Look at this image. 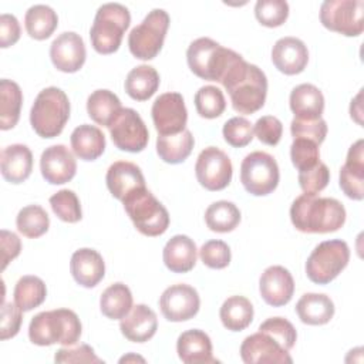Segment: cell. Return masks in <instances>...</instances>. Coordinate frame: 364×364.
<instances>
[{
  "instance_id": "obj_1",
  "label": "cell",
  "mask_w": 364,
  "mask_h": 364,
  "mask_svg": "<svg viewBox=\"0 0 364 364\" xmlns=\"http://www.w3.org/2000/svg\"><path fill=\"white\" fill-rule=\"evenodd\" d=\"M220 84L229 92L232 107L239 114H253L264 105L267 78L257 65L245 61L242 55L230 65Z\"/></svg>"
},
{
  "instance_id": "obj_2",
  "label": "cell",
  "mask_w": 364,
  "mask_h": 364,
  "mask_svg": "<svg viewBox=\"0 0 364 364\" xmlns=\"http://www.w3.org/2000/svg\"><path fill=\"white\" fill-rule=\"evenodd\" d=\"M293 226L303 233H330L346 222V209L334 198H317L303 193L290 206Z\"/></svg>"
},
{
  "instance_id": "obj_3",
  "label": "cell",
  "mask_w": 364,
  "mask_h": 364,
  "mask_svg": "<svg viewBox=\"0 0 364 364\" xmlns=\"http://www.w3.org/2000/svg\"><path fill=\"white\" fill-rule=\"evenodd\" d=\"M81 337V321L70 309H55L36 314L28 326V338L37 346H74Z\"/></svg>"
},
{
  "instance_id": "obj_4",
  "label": "cell",
  "mask_w": 364,
  "mask_h": 364,
  "mask_svg": "<svg viewBox=\"0 0 364 364\" xmlns=\"http://www.w3.org/2000/svg\"><path fill=\"white\" fill-rule=\"evenodd\" d=\"M240 57L236 51L222 47L209 37L193 40L186 51L191 71L202 80L220 82L230 65Z\"/></svg>"
},
{
  "instance_id": "obj_5",
  "label": "cell",
  "mask_w": 364,
  "mask_h": 364,
  "mask_svg": "<svg viewBox=\"0 0 364 364\" xmlns=\"http://www.w3.org/2000/svg\"><path fill=\"white\" fill-rule=\"evenodd\" d=\"M70 118V101L67 94L48 87L38 92L30 111V124L41 138H54L60 135Z\"/></svg>"
},
{
  "instance_id": "obj_6",
  "label": "cell",
  "mask_w": 364,
  "mask_h": 364,
  "mask_svg": "<svg viewBox=\"0 0 364 364\" xmlns=\"http://www.w3.org/2000/svg\"><path fill=\"white\" fill-rule=\"evenodd\" d=\"M129 10L119 3L102 4L94 17L90 30L92 48L100 54L115 53L122 41L124 33L129 27Z\"/></svg>"
},
{
  "instance_id": "obj_7",
  "label": "cell",
  "mask_w": 364,
  "mask_h": 364,
  "mask_svg": "<svg viewBox=\"0 0 364 364\" xmlns=\"http://www.w3.org/2000/svg\"><path fill=\"white\" fill-rule=\"evenodd\" d=\"M122 203L134 226L142 235L159 236L166 232L169 226V213L145 186L131 192Z\"/></svg>"
},
{
  "instance_id": "obj_8",
  "label": "cell",
  "mask_w": 364,
  "mask_h": 364,
  "mask_svg": "<svg viewBox=\"0 0 364 364\" xmlns=\"http://www.w3.org/2000/svg\"><path fill=\"white\" fill-rule=\"evenodd\" d=\"M350 260L348 245L341 239L318 243L306 262V274L316 284H328Z\"/></svg>"
},
{
  "instance_id": "obj_9",
  "label": "cell",
  "mask_w": 364,
  "mask_h": 364,
  "mask_svg": "<svg viewBox=\"0 0 364 364\" xmlns=\"http://www.w3.org/2000/svg\"><path fill=\"white\" fill-rule=\"evenodd\" d=\"M168 27V13L162 9L151 10L128 36V47L131 54L139 60L155 58L164 46Z\"/></svg>"
},
{
  "instance_id": "obj_10",
  "label": "cell",
  "mask_w": 364,
  "mask_h": 364,
  "mask_svg": "<svg viewBox=\"0 0 364 364\" xmlns=\"http://www.w3.org/2000/svg\"><path fill=\"white\" fill-rule=\"evenodd\" d=\"M280 179L276 159L263 151H255L245 156L240 165V182L243 188L255 196L272 193Z\"/></svg>"
},
{
  "instance_id": "obj_11",
  "label": "cell",
  "mask_w": 364,
  "mask_h": 364,
  "mask_svg": "<svg viewBox=\"0 0 364 364\" xmlns=\"http://www.w3.org/2000/svg\"><path fill=\"white\" fill-rule=\"evenodd\" d=\"M320 21L330 31L357 37L364 30V1L326 0L320 7Z\"/></svg>"
},
{
  "instance_id": "obj_12",
  "label": "cell",
  "mask_w": 364,
  "mask_h": 364,
  "mask_svg": "<svg viewBox=\"0 0 364 364\" xmlns=\"http://www.w3.org/2000/svg\"><path fill=\"white\" fill-rule=\"evenodd\" d=\"M114 145L127 152H141L149 141V132L141 115L132 108H122L108 127Z\"/></svg>"
},
{
  "instance_id": "obj_13",
  "label": "cell",
  "mask_w": 364,
  "mask_h": 364,
  "mask_svg": "<svg viewBox=\"0 0 364 364\" xmlns=\"http://www.w3.org/2000/svg\"><path fill=\"white\" fill-rule=\"evenodd\" d=\"M198 182L208 191H222L232 181V162L229 156L216 146L205 148L195 164Z\"/></svg>"
},
{
  "instance_id": "obj_14",
  "label": "cell",
  "mask_w": 364,
  "mask_h": 364,
  "mask_svg": "<svg viewBox=\"0 0 364 364\" xmlns=\"http://www.w3.org/2000/svg\"><path fill=\"white\" fill-rule=\"evenodd\" d=\"M152 121L159 135L182 132L186 127L188 111L179 92L161 94L152 104Z\"/></svg>"
},
{
  "instance_id": "obj_15",
  "label": "cell",
  "mask_w": 364,
  "mask_h": 364,
  "mask_svg": "<svg viewBox=\"0 0 364 364\" xmlns=\"http://www.w3.org/2000/svg\"><path fill=\"white\" fill-rule=\"evenodd\" d=\"M200 299L198 291L185 283L172 284L164 290L159 307L168 321H186L199 311Z\"/></svg>"
},
{
  "instance_id": "obj_16",
  "label": "cell",
  "mask_w": 364,
  "mask_h": 364,
  "mask_svg": "<svg viewBox=\"0 0 364 364\" xmlns=\"http://www.w3.org/2000/svg\"><path fill=\"white\" fill-rule=\"evenodd\" d=\"M240 357L246 364H291L289 351L282 347L272 336L257 331L247 336L240 346Z\"/></svg>"
},
{
  "instance_id": "obj_17",
  "label": "cell",
  "mask_w": 364,
  "mask_h": 364,
  "mask_svg": "<svg viewBox=\"0 0 364 364\" xmlns=\"http://www.w3.org/2000/svg\"><path fill=\"white\" fill-rule=\"evenodd\" d=\"M50 57L57 70L63 73L78 71L87 57L81 36L74 31H64L57 36L50 46Z\"/></svg>"
},
{
  "instance_id": "obj_18",
  "label": "cell",
  "mask_w": 364,
  "mask_h": 364,
  "mask_svg": "<svg viewBox=\"0 0 364 364\" xmlns=\"http://www.w3.org/2000/svg\"><path fill=\"white\" fill-rule=\"evenodd\" d=\"M43 178L51 185L70 182L77 172V162L73 152L63 144L46 148L40 158Z\"/></svg>"
},
{
  "instance_id": "obj_19",
  "label": "cell",
  "mask_w": 364,
  "mask_h": 364,
  "mask_svg": "<svg viewBox=\"0 0 364 364\" xmlns=\"http://www.w3.org/2000/svg\"><path fill=\"white\" fill-rule=\"evenodd\" d=\"M259 290L262 299L269 306L282 307L287 304L293 297V276L283 266H270L260 276Z\"/></svg>"
},
{
  "instance_id": "obj_20",
  "label": "cell",
  "mask_w": 364,
  "mask_h": 364,
  "mask_svg": "<svg viewBox=\"0 0 364 364\" xmlns=\"http://www.w3.org/2000/svg\"><path fill=\"white\" fill-rule=\"evenodd\" d=\"M272 61L274 67L286 75L300 74L307 65L309 50L300 38L283 37L273 46Z\"/></svg>"
},
{
  "instance_id": "obj_21",
  "label": "cell",
  "mask_w": 364,
  "mask_h": 364,
  "mask_svg": "<svg viewBox=\"0 0 364 364\" xmlns=\"http://www.w3.org/2000/svg\"><path fill=\"white\" fill-rule=\"evenodd\" d=\"M363 139L354 142L348 152L346 164L340 169V188L354 200L364 198V148Z\"/></svg>"
},
{
  "instance_id": "obj_22",
  "label": "cell",
  "mask_w": 364,
  "mask_h": 364,
  "mask_svg": "<svg viewBox=\"0 0 364 364\" xmlns=\"http://www.w3.org/2000/svg\"><path fill=\"white\" fill-rule=\"evenodd\" d=\"M107 186L114 198L124 200L131 192L145 186V178L139 169L132 162L117 161L107 171Z\"/></svg>"
},
{
  "instance_id": "obj_23",
  "label": "cell",
  "mask_w": 364,
  "mask_h": 364,
  "mask_svg": "<svg viewBox=\"0 0 364 364\" xmlns=\"http://www.w3.org/2000/svg\"><path fill=\"white\" fill-rule=\"evenodd\" d=\"M70 270L78 284L90 289L102 280L105 274V263L97 250L82 247L73 253Z\"/></svg>"
},
{
  "instance_id": "obj_24",
  "label": "cell",
  "mask_w": 364,
  "mask_h": 364,
  "mask_svg": "<svg viewBox=\"0 0 364 364\" xmlns=\"http://www.w3.org/2000/svg\"><path fill=\"white\" fill-rule=\"evenodd\" d=\"M158 328L155 311L146 304L134 306L129 313L121 318L119 330L122 336L132 343H145L154 337Z\"/></svg>"
},
{
  "instance_id": "obj_25",
  "label": "cell",
  "mask_w": 364,
  "mask_h": 364,
  "mask_svg": "<svg viewBox=\"0 0 364 364\" xmlns=\"http://www.w3.org/2000/svg\"><path fill=\"white\" fill-rule=\"evenodd\" d=\"M176 351L185 364H213L219 363L212 355V341L209 336L198 328L183 331L176 341Z\"/></svg>"
},
{
  "instance_id": "obj_26",
  "label": "cell",
  "mask_w": 364,
  "mask_h": 364,
  "mask_svg": "<svg viewBox=\"0 0 364 364\" xmlns=\"http://www.w3.org/2000/svg\"><path fill=\"white\" fill-rule=\"evenodd\" d=\"M1 175L7 182L21 183L33 171V154L27 145L13 144L1 151Z\"/></svg>"
},
{
  "instance_id": "obj_27",
  "label": "cell",
  "mask_w": 364,
  "mask_h": 364,
  "mask_svg": "<svg viewBox=\"0 0 364 364\" xmlns=\"http://www.w3.org/2000/svg\"><path fill=\"white\" fill-rule=\"evenodd\" d=\"M164 263L173 273H186L195 267L198 249L186 235H175L164 247Z\"/></svg>"
},
{
  "instance_id": "obj_28",
  "label": "cell",
  "mask_w": 364,
  "mask_h": 364,
  "mask_svg": "<svg viewBox=\"0 0 364 364\" xmlns=\"http://www.w3.org/2000/svg\"><path fill=\"white\" fill-rule=\"evenodd\" d=\"M290 109L297 119L321 118L324 111V97L313 84H300L290 92Z\"/></svg>"
},
{
  "instance_id": "obj_29",
  "label": "cell",
  "mask_w": 364,
  "mask_h": 364,
  "mask_svg": "<svg viewBox=\"0 0 364 364\" xmlns=\"http://www.w3.org/2000/svg\"><path fill=\"white\" fill-rule=\"evenodd\" d=\"M296 313L304 324L321 326L333 318L334 303L323 293H306L299 299Z\"/></svg>"
},
{
  "instance_id": "obj_30",
  "label": "cell",
  "mask_w": 364,
  "mask_h": 364,
  "mask_svg": "<svg viewBox=\"0 0 364 364\" xmlns=\"http://www.w3.org/2000/svg\"><path fill=\"white\" fill-rule=\"evenodd\" d=\"M70 141L74 154L82 161H95L105 151V135L95 125L82 124L77 127Z\"/></svg>"
},
{
  "instance_id": "obj_31",
  "label": "cell",
  "mask_w": 364,
  "mask_h": 364,
  "mask_svg": "<svg viewBox=\"0 0 364 364\" xmlns=\"http://www.w3.org/2000/svg\"><path fill=\"white\" fill-rule=\"evenodd\" d=\"M195 145L193 135L189 129L172 135H158L156 138V152L159 158L166 164H181L192 152Z\"/></svg>"
},
{
  "instance_id": "obj_32",
  "label": "cell",
  "mask_w": 364,
  "mask_h": 364,
  "mask_svg": "<svg viewBox=\"0 0 364 364\" xmlns=\"http://www.w3.org/2000/svg\"><path fill=\"white\" fill-rule=\"evenodd\" d=\"M124 87L132 100L146 101L159 87V74L152 65L141 64L128 73Z\"/></svg>"
},
{
  "instance_id": "obj_33",
  "label": "cell",
  "mask_w": 364,
  "mask_h": 364,
  "mask_svg": "<svg viewBox=\"0 0 364 364\" xmlns=\"http://www.w3.org/2000/svg\"><path fill=\"white\" fill-rule=\"evenodd\" d=\"M122 109L119 98L109 90H97L87 100V112L90 118L102 127H109L118 112Z\"/></svg>"
},
{
  "instance_id": "obj_34",
  "label": "cell",
  "mask_w": 364,
  "mask_h": 364,
  "mask_svg": "<svg viewBox=\"0 0 364 364\" xmlns=\"http://www.w3.org/2000/svg\"><path fill=\"white\" fill-rule=\"evenodd\" d=\"M219 317L225 328L242 331L253 320V306L245 296H230L223 301Z\"/></svg>"
},
{
  "instance_id": "obj_35",
  "label": "cell",
  "mask_w": 364,
  "mask_h": 364,
  "mask_svg": "<svg viewBox=\"0 0 364 364\" xmlns=\"http://www.w3.org/2000/svg\"><path fill=\"white\" fill-rule=\"evenodd\" d=\"M100 309L111 320L124 318L132 309V293L129 287L119 282L108 286L100 297Z\"/></svg>"
},
{
  "instance_id": "obj_36",
  "label": "cell",
  "mask_w": 364,
  "mask_h": 364,
  "mask_svg": "<svg viewBox=\"0 0 364 364\" xmlns=\"http://www.w3.org/2000/svg\"><path fill=\"white\" fill-rule=\"evenodd\" d=\"M0 128L11 129L20 118L23 94L17 82L3 78L0 81Z\"/></svg>"
},
{
  "instance_id": "obj_37",
  "label": "cell",
  "mask_w": 364,
  "mask_h": 364,
  "mask_svg": "<svg viewBox=\"0 0 364 364\" xmlns=\"http://www.w3.org/2000/svg\"><path fill=\"white\" fill-rule=\"evenodd\" d=\"M24 26L30 37L34 40H46L57 28L58 17L50 6L34 4L26 11Z\"/></svg>"
},
{
  "instance_id": "obj_38",
  "label": "cell",
  "mask_w": 364,
  "mask_h": 364,
  "mask_svg": "<svg viewBox=\"0 0 364 364\" xmlns=\"http://www.w3.org/2000/svg\"><path fill=\"white\" fill-rule=\"evenodd\" d=\"M205 222L212 232L228 233L239 225L240 210L233 202L218 200L208 206L205 212Z\"/></svg>"
},
{
  "instance_id": "obj_39",
  "label": "cell",
  "mask_w": 364,
  "mask_h": 364,
  "mask_svg": "<svg viewBox=\"0 0 364 364\" xmlns=\"http://www.w3.org/2000/svg\"><path fill=\"white\" fill-rule=\"evenodd\" d=\"M47 296V287L44 282L37 276H23L18 279L14 287V303L23 310L30 311L38 307Z\"/></svg>"
},
{
  "instance_id": "obj_40",
  "label": "cell",
  "mask_w": 364,
  "mask_h": 364,
  "mask_svg": "<svg viewBox=\"0 0 364 364\" xmlns=\"http://www.w3.org/2000/svg\"><path fill=\"white\" fill-rule=\"evenodd\" d=\"M16 225L23 236L36 239L48 230L50 218L40 205H28L17 213Z\"/></svg>"
},
{
  "instance_id": "obj_41",
  "label": "cell",
  "mask_w": 364,
  "mask_h": 364,
  "mask_svg": "<svg viewBox=\"0 0 364 364\" xmlns=\"http://www.w3.org/2000/svg\"><path fill=\"white\" fill-rule=\"evenodd\" d=\"M195 107L200 117L213 119L223 114L226 100L220 88L215 85H203L195 94Z\"/></svg>"
},
{
  "instance_id": "obj_42",
  "label": "cell",
  "mask_w": 364,
  "mask_h": 364,
  "mask_svg": "<svg viewBox=\"0 0 364 364\" xmlns=\"http://www.w3.org/2000/svg\"><path fill=\"white\" fill-rule=\"evenodd\" d=\"M50 205H51L53 212L63 222L75 223V222L81 220V218H82L80 199L75 195V192H73L70 189H61V191L55 192L50 198Z\"/></svg>"
},
{
  "instance_id": "obj_43",
  "label": "cell",
  "mask_w": 364,
  "mask_h": 364,
  "mask_svg": "<svg viewBox=\"0 0 364 364\" xmlns=\"http://www.w3.org/2000/svg\"><path fill=\"white\" fill-rule=\"evenodd\" d=\"M255 16L262 26L279 27L289 17V4L284 0H259L255 6Z\"/></svg>"
},
{
  "instance_id": "obj_44",
  "label": "cell",
  "mask_w": 364,
  "mask_h": 364,
  "mask_svg": "<svg viewBox=\"0 0 364 364\" xmlns=\"http://www.w3.org/2000/svg\"><path fill=\"white\" fill-rule=\"evenodd\" d=\"M290 158L299 172L313 168L320 162L318 145L306 138H293L290 146Z\"/></svg>"
},
{
  "instance_id": "obj_45",
  "label": "cell",
  "mask_w": 364,
  "mask_h": 364,
  "mask_svg": "<svg viewBox=\"0 0 364 364\" xmlns=\"http://www.w3.org/2000/svg\"><path fill=\"white\" fill-rule=\"evenodd\" d=\"M260 331L272 336L282 347L290 351L296 343L297 333L293 324L283 317H270L259 326Z\"/></svg>"
},
{
  "instance_id": "obj_46",
  "label": "cell",
  "mask_w": 364,
  "mask_h": 364,
  "mask_svg": "<svg viewBox=\"0 0 364 364\" xmlns=\"http://www.w3.org/2000/svg\"><path fill=\"white\" fill-rule=\"evenodd\" d=\"M222 134L229 145L243 148L253 139V127L245 117H233L225 122Z\"/></svg>"
},
{
  "instance_id": "obj_47",
  "label": "cell",
  "mask_w": 364,
  "mask_h": 364,
  "mask_svg": "<svg viewBox=\"0 0 364 364\" xmlns=\"http://www.w3.org/2000/svg\"><path fill=\"white\" fill-rule=\"evenodd\" d=\"M330 181V171L326 164L321 161L317 162L313 168L299 172V185L304 193L317 195L321 192Z\"/></svg>"
},
{
  "instance_id": "obj_48",
  "label": "cell",
  "mask_w": 364,
  "mask_h": 364,
  "mask_svg": "<svg viewBox=\"0 0 364 364\" xmlns=\"http://www.w3.org/2000/svg\"><path fill=\"white\" fill-rule=\"evenodd\" d=\"M200 260L210 269H225L230 263V247L223 240H209L199 250Z\"/></svg>"
},
{
  "instance_id": "obj_49",
  "label": "cell",
  "mask_w": 364,
  "mask_h": 364,
  "mask_svg": "<svg viewBox=\"0 0 364 364\" xmlns=\"http://www.w3.org/2000/svg\"><path fill=\"white\" fill-rule=\"evenodd\" d=\"M290 132L293 138H306L320 145L327 135V124L323 118L316 119H297L290 124Z\"/></svg>"
},
{
  "instance_id": "obj_50",
  "label": "cell",
  "mask_w": 364,
  "mask_h": 364,
  "mask_svg": "<svg viewBox=\"0 0 364 364\" xmlns=\"http://www.w3.org/2000/svg\"><path fill=\"white\" fill-rule=\"evenodd\" d=\"M253 132L256 134V136L260 142L274 146L279 144V141L282 138L283 125L279 118H276L273 115H264L256 121Z\"/></svg>"
},
{
  "instance_id": "obj_51",
  "label": "cell",
  "mask_w": 364,
  "mask_h": 364,
  "mask_svg": "<svg viewBox=\"0 0 364 364\" xmlns=\"http://www.w3.org/2000/svg\"><path fill=\"white\" fill-rule=\"evenodd\" d=\"M21 309L14 303H1V326H0V338L7 340L14 337L23 321Z\"/></svg>"
},
{
  "instance_id": "obj_52",
  "label": "cell",
  "mask_w": 364,
  "mask_h": 364,
  "mask_svg": "<svg viewBox=\"0 0 364 364\" xmlns=\"http://www.w3.org/2000/svg\"><path fill=\"white\" fill-rule=\"evenodd\" d=\"M55 363H97L102 364L104 361L95 355L94 348L88 344H81L74 348H60L54 355Z\"/></svg>"
},
{
  "instance_id": "obj_53",
  "label": "cell",
  "mask_w": 364,
  "mask_h": 364,
  "mask_svg": "<svg viewBox=\"0 0 364 364\" xmlns=\"http://www.w3.org/2000/svg\"><path fill=\"white\" fill-rule=\"evenodd\" d=\"M20 38V24L13 14H1L0 17V47L7 48Z\"/></svg>"
},
{
  "instance_id": "obj_54",
  "label": "cell",
  "mask_w": 364,
  "mask_h": 364,
  "mask_svg": "<svg viewBox=\"0 0 364 364\" xmlns=\"http://www.w3.org/2000/svg\"><path fill=\"white\" fill-rule=\"evenodd\" d=\"M0 242H1V270L7 267V264L20 255L21 242L18 236L13 232L3 229L0 232Z\"/></svg>"
},
{
  "instance_id": "obj_55",
  "label": "cell",
  "mask_w": 364,
  "mask_h": 364,
  "mask_svg": "<svg viewBox=\"0 0 364 364\" xmlns=\"http://www.w3.org/2000/svg\"><path fill=\"white\" fill-rule=\"evenodd\" d=\"M361 91L357 94V97L351 101V105H350V114H351V118H354V121L357 124H363L361 121V115H363V109H361Z\"/></svg>"
}]
</instances>
